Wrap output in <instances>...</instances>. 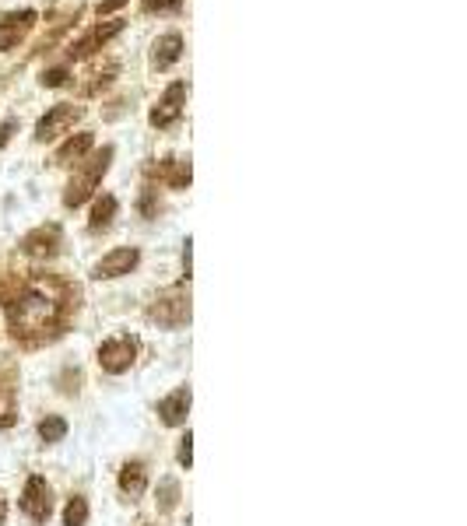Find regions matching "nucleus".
Segmentation results:
<instances>
[{
  "instance_id": "f257e3e1",
  "label": "nucleus",
  "mask_w": 467,
  "mask_h": 526,
  "mask_svg": "<svg viewBox=\"0 0 467 526\" xmlns=\"http://www.w3.org/2000/svg\"><path fill=\"white\" fill-rule=\"evenodd\" d=\"M0 306L7 313V326L14 341L43 344L67 330L78 309V288L46 274V278L0 288Z\"/></svg>"
},
{
  "instance_id": "f03ea898",
  "label": "nucleus",
  "mask_w": 467,
  "mask_h": 526,
  "mask_svg": "<svg viewBox=\"0 0 467 526\" xmlns=\"http://www.w3.org/2000/svg\"><path fill=\"white\" fill-rule=\"evenodd\" d=\"M113 159H117V148H113V144H106L102 151L82 159L78 172L71 176V183H67V190H64V207H67V211H74V207H82L88 197H95V190H99L102 176L109 172Z\"/></svg>"
},
{
  "instance_id": "7ed1b4c3",
  "label": "nucleus",
  "mask_w": 467,
  "mask_h": 526,
  "mask_svg": "<svg viewBox=\"0 0 467 526\" xmlns=\"http://www.w3.org/2000/svg\"><path fill=\"white\" fill-rule=\"evenodd\" d=\"M194 316V306H190V295L183 288H166L162 295H155V302L148 306V320L166 330H179V326L190 323Z\"/></svg>"
},
{
  "instance_id": "20e7f679",
  "label": "nucleus",
  "mask_w": 467,
  "mask_h": 526,
  "mask_svg": "<svg viewBox=\"0 0 467 526\" xmlns=\"http://www.w3.org/2000/svg\"><path fill=\"white\" fill-rule=\"evenodd\" d=\"M137 351H141V344L130 333L109 337V341L99 344V365L109 375H124V372H130V365L137 362Z\"/></svg>"
},
{
  "instance_id": "39448f33",
  "label": "nucleus",
  "mask_w": 467,
  "mask_h": 526,
  "mask_svg": "<svg viewBox=\"0 0 467 526\" xmlns=\"http://www.w3.org/2000/svg\"><path fill=\"white\" fill-rule=\"evenodd\" d=\"M82 116H85V106H74V102H60V106H53V109H46V116L36 123V141H39V144H49V141L71 134L74 123L82 120Z\"/></svg>"
},
{
  "instance_id": "423d86ee",
  "label": "nucleus",
  "mask_w": 467,
  "mask_h": 526,
  "mask_svg": "<svg viewBox=\"0 0 467 526\" xmlns=\"http://www.w3.org/2000/svg\"><path fill=\"white\" fill-rule=\"evenodd\" d=\"M124 32V18H109V22H99V25H91L82 39H74L67 46V53H64V64H74V60H85L91 56L95 49H102L109 39H117Z\"/></svg>"
},
{
  "instance_id": "0eeeda50",
  "label": "nucleus",
  "mask_w": 467,
  "mask_h": 526,
  "mask_svg": "<svg viewBox=\"0 0 467 526\" xmlns=\"http://www.w3.org/2000/svg\"><path fill=\"white\" fill-rule=\"evenodd\" d=\"M18 505H22V513L32 523H49V516H53V487H49V481L39 478V474H32L25 481V487H22Z\"/></svg>"
},
{
  "instance_id": "6e6552de",
  "label": "nucleus",
  "mask_w": 467,
  "mask_h": 526,
  "mask_svg": "<svg viewBox=\"0 0 467 526\" xmlns=\"http://www.w3.org/2000/svg\"><path fill=\"white\" fill-rule=\"evenodd\" d=\"M183 106H186V82H172L162 95H159V102L151 106V113H148V120L151 126H159V130H169L179 123L183 116Z\"/></svg>"
},
{
  "instance_id": "1a4fd4ad",
  "label": "nucleus",
  "mask_w": 467,
  "mask_h": 526,
  "mask_svg": "<svg viewBox=\"0 0 467 526\" xmlns=\"http://www.w3.org/2000/svg\"><path fill=\"white\" fill-rule=\"evenodd\" d=\"M141 263V249L137 246H120V249H109L95 267H91V278L95 281H117L130 271H137Z\"/></svg>"
},
{
  "instance_id": "9d476101",
  "label": "nucleus",
  "mask_w": 467,
  "mask_h": 526,
  "mask_svg": "<svg viewBox=\"0 0 467 526\" xmlns=\"http://www.w3.org/2000/svg\"><path fill=\"white\" fill-rule=\"evenodd\" d=\"M39 14L32 7H22V11H7L0 18V53H11L18 49V42H25V36L36 29Z\"/></svg>"
},
{
  "instance_id": "9b49d317",
  "label": "nucleus",
  "mask_w": 467,
  "mask_h": 526,
  "mask_svg": "<svg viewBox=\"0 0 467 526\" xmlns=\"http://www.w3.org/2000/svg\"><path fill=\"white\" fill-rule=\"evenodd\" d=\"M60 246H64V232H60V225H39V229H32L18 249L25 253V256H36V260H53L56 253H60Z\"/></svg>"
},
{
  "instance_id": "f8f14e48",
  "label": "nucleus",
  "mask_w": 467,
  "mask_h": 526,
  "mask_svg": "<svg viewBox=\"0 0 467 526\" xmlns=\"http://www.w3.org/2000/svg\"><path fill=\"white\" fill-rule=\"evenodd\" d=\"M190 404H194V393H190V386H179V390H172L169 397H162V401H159V421H162L166 428H179V425H186Z\"/></svg>"
},
{
  "instance_id": "ddd939ff",
  "label": "nucleus",
  "mask_w": 467,
  "mask_h": 526,
  "mask_svg": "<svg viewBox=\"0 0 467 526\" xmlns=\"http://www.w3.org/2000/svg\"><path fill=\"white\" fill-rule=\"evenodd\" d=\"M18 421V372L11 365H0V428H11Z\"/></svg>"
},
{
  "instance_id": "4468645a",
  "label": "nucleus",
  "mask_w": 467,
  "mask_h": 526,
  "mask_svg": "<svg viewBox=\"0 0 467 526\" xmlns=\"http://www.w3.org/2000/svg\"><path fill=\"white\" fill-rule=\"evenodd\" d=\"M148 176H159L169 190H186L194 179V165H190V159H166L162 165H151Z\"/></svg>"
},
{
  "instance_id": "2eb2a0df",
  "label": "nucleus",
  "mask_w": 467,
  "mask_h": 526,
  "mask_svg": "<svg viewBox=\"0 0 467 526\" xmlns=\"http://www.w3.org/2000/svg\"><path fill=\"white\" fill-rule=\"evenodd\" d=\"M120 491L127 495L130 502H137L148 491V463L144 460H127L120 467Z\"/></svg>"
},
{
  "instance_id": "dca6fc26",
  "label": "nucleus",
  "mask_w": 467,
  "mask_h": 526,
  "mask_svg": "<svg viewBox=\"0 0 467 526\" xmlns=\"http://www.w3.org/2000/svg\"><path fill=\"white\" fill-rule=\"evenodd\" d=\"M179 56H183V36L179 32H166L151 46V67L155 71H169Z\"/></svg>"
},
{
  "instance_id": "f3484780",
  "label": "nucleus",
  "mask_w": 467,
  "mask_h": 526,
  "mask_svg": "<svg viewBox=\"0 0 467 526\" xmlns=\"http://www.w3.org/2000/svg\"><path fill=\"white\" fill-rule=\"evenodd\" d=\"M91 144H95V134H88V130H82V134H74V137H67L60 148H56V155H53V162L56 165H74L82 162L88 151H91Z\"/></svg>"
},
{
  "instance_id": "a211bd4d",
  "label": "nucleus",
  "mask_w": 467,
  "mask_h": 526,
  "mask_svg": "<svg viewBox=\"0 0 467 526\" xmlns=\"http://www.w3.org/2000/svg\"><path fill=\"white\" fill-rule=\"evenodd\" d=\"M117 197L113 194H102V197H95V203H91V214H88V232H106L109 225H113V218H117Z\"/></svg>"
},
{
  "instance_id": "6ab92c4d",
  "label": "nucleus",
  "mask_w": 467,
  "mask_h": 526,
  "mask_svg": "<svg viewBox=\"0 0 467 526\" xmlns=\"http://www.w3.org/2000/svg\"><path fill=\"white\" fill-rule=\"evenodd\" d=\"M36 432H39V439H43L46 445H56V443H64V439H67V421H64L60 414H46Z\"/></svg>"
},
{
  "instance_id": "aec40b11",
  "label": "nucleus",
  "mask_w": 467,
  "mask_h": 526,
  "mask_svg": "<svg viewBox=\"0 0 467 526\" xmlns=\"http://www.w3.org/2000/svg\"><path fill=\"white\" fill-rule=\"evenodd\" d=\"M155 505H159V513H162V516H169L172 509L179 505V481H176V478H162V481H159Z\"/></svg>"
},
{
  "instance_id": "412c9836",
  "label": "nucleus",
  "mask_w": 467,
  "mask_h": 526,
  "mask_svg": "<svg viewBox=\"0 0 467 526\" xmlns=\"http://www.w3.org/2000/svg\"><path fill=\"white\" fill-rule=\"evenodd\" d=\"M88 523V498L85 495H71L64 505V526H85Z\"/></svg>"
},
{
  "instance_id": "4be33fe9",
  "label": "nucleus",
  "mask_w": 467,
  "mask_h": 526,
  "mask_svg": "<svg viewBox=\"0 0 467 526\" xmlns=\"http://www.w3.org/2000/svg\"><path fill=\"white\" fill-rule=\"evenodd\" d=\"M56 386H60L64 397H78V390H82V368H64V375L56 379Z\"/></svg>"
},
{
  "instance_id": "5701e85b",
  "label": "nucleus",
  "mask_w": 467,
  "mask_h": 526,
  "mask_svg": "<svg viewBox=\"0 0 467 526\" xmlns=\"http://www.w3.org/2000/svg\"><path fill=\"white\" fill-rule=\"evenodd\" d=\"M137 211H141L144 218H159L162 203H159V190H155V186H148V190L141 194V201H137Z\"/></svg>"
},
{
  "instance_id": "b1692460",
  "label": "nucleus",
  "mask_w": 467,
  "mask_h": 526,
  "mask_svg": "<svg viewBox=\"0 0 467 526\" xmlns=\"http://www.w3.org/2000/svg\"><path fill=\"white\" fill-rule=\"evenodd\" d=\"M183 7V0H141V11L148 14H176Z\"/></svg>"
},
{
  "instance_id": "393cba45",
  "label": "nucleus",
  "mask_w": 467,
  "mask_h": 526,
  "mask_svg": "<svg viewBox=\"0 0 467 526\" xmlns=\"http://www.w3.org/2000/svg\"><path fill=\"white\" fill-rule=\"evenodd\" d=\"M176 460H179V467H183V470H190V467H194V435H190V428H186V435L179 439Z\"/></svg>"
},
{
  "instance_id": "a878e982",
  "label": "nucleus",
  "mask_w": 467,
  "mask_h": 526,
  "mask_svg": "<svg viewBox=\"0 0 467 526\" xmlns=\"http://www.w3.org/2000/svg\"><path fill=\"white\" fill-rule=\"evenodd\" d=\"M67 74H71V71H67V64H64V67L43 71V78H39V82H43V88H60V84L67 82Z\"/></svg>"
},
{
  "instance_id": "bb28decb",
  "label": "nucleus",
  "mask_w": 467,
  "mask_h": 526,
  "mask_svg": "<svg viewBox=\"0 0 467 526\" xmlns=\"http://www.w3.org/2000/svg\"><path fill=\"white\" fill-rule=\"evenodd\" d=\"M183 278L190 281L194 278V239L186 236V243H183Z\"/></svg>"
},
{
  "instance_id": "cd10ccee",
  "label": "nucleus",
  "mask_w": 467,
  "mask_h": 526,
  "mask_svg": "<svg viewBox=\"0 0 467 526\" xmlns=\"http://www.w3.org/2000/svg\"><path fill=\"white\" fill-rule=\"evenodd\" d=\"M18 130V120H4L0 123V151H4V144L11 141V134Z\"/></svg>"
},
{
  "instance_id": "c85d7f7f",
  "label": "nucleus",
  "mask_w": 467,
  "mask_h": 526,
  "mask_svg": "<svg viewBox=\"0 0 467 526\" xmlns=\"http://www.w3.org/2000/svg\"><path fill=\"white\" fill-rule=\"evenodd\" d=\"M124 4H127V0H102V4H99V18H102V14H113V11L124 7Z\"/></svg>"
},
{
  "instance_id": "c756f323",
  "label": "nucleus",
  "mask_w": 467,
  "mask_h": 526,
  "mask_svg": "<svg viewBox=\"0 0 467 526\" xmlns=\"http://www.w3.org/2000/svg\"><path fill=\"white\" fill-rule=\"evenodd\" d=\"M7 520V502H4V495H0V523Z\"/></svg>"
},
{
  "instance_id": "7c9ffc66",
  "label": "nucleus",
  "mask_w": 467,
  "mask_h": 526,
  "mask_svg": "<svg viewBox=\"0 0 467 526\" xmlns=\"http://www.w3.org/2000/svg\"><path fill=\"white\" fill-rule=\"evenodd\" d=\"M141 526H151V523H141Z\"/></svg>"
}]
</instances>
